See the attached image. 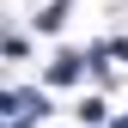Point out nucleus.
I'll return each instance as SVG.
<instances>
[{"label": "nucleus", "instance_id": "obj_1", "mask_svg": "<svg viewBox=\"0 0 128 128\" xmlns=\"http://www.w3.org/2000/svg\"><path fill=\"white\" fill-rule=\"evenodd\" d=\"M79 73H86V61H79V55H67V49H61V55L49 61V86H73Z\"/></svg>", "mask_w": 128, "mask_h": 128}, {"label": "nucleus", "instance_id": "obj_2", "mask_svg": "<svg viewBox=\"0 0 128 128\" xmlns=\"http://www.w3.org/2000/svg\"><path fill=\"white\" fill-rule=\"evenodd\" d=\"M0 110H6V116H37L43 98H37V92H0Z\"/></svg>", "mask_w": 128, "mask_h": 128}]
</instances>
